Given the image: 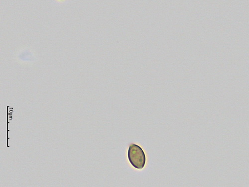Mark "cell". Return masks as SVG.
<instances>
[{"label":"cell","mask_w":249,"mask_h":187,"mask_svg":"<svg viewBox=\"0 0 249 187\" xmlns=\"http://www.w3.org/2000/svg\"><path fill=\"white\" fill-rule=\"evenodd\" d=\"M128 157L130 163L136 169L142 170L146 165V154L137 144L132 143L130 145Z\"/></svg>","instance_id":"cell-1"}]
</instances>
